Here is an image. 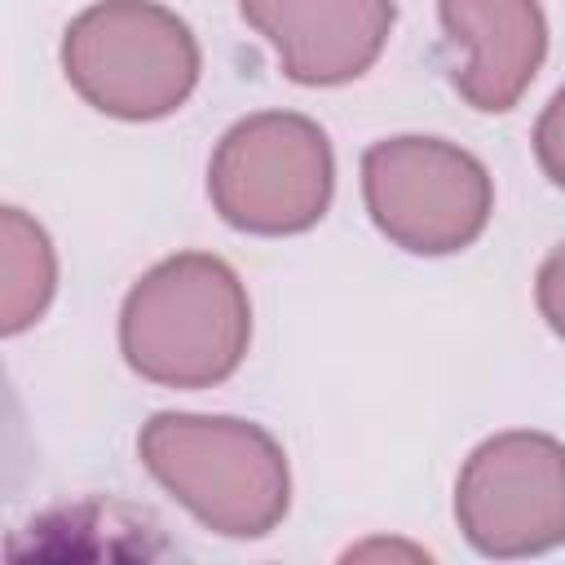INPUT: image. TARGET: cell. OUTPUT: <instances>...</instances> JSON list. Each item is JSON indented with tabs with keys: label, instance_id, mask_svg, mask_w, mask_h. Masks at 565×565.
Instances as JSON below:
<instances>
[{
	"label": "cell",
	"instance_id": "1",
	"mask_svg": "<svg viewBox=\"0 0 565 565\" xmlns=\"http://www.w3.org/2000/svg\"><path fill=\"white\" fill-rule=\"evenodd\" d=\"M252 344V300L230 260L177 252L146 269L119 309L124 362L159 388H212Z\"/></svg>",
	"mask_w": 565,
	"mask_h": 565
},
{
	"label": "cell",
	"instance_id": "2",
	"mask_svg": "<svg viewBox=\"0 0 565 565\" xmlns=\"http://www.w3.org/2000/svg\"><path fill=\"white\" fill-rule=\"evenodd\" d=\"M146 472L194 521L225 539H265L291 508V468L278 437L238 415L159 411L141 424Z\"/></svg>",
	"mask_w": 565,
	"mask_h": 565
},
{
	"label": "cell",
	"instance_id": "3",
	"mask_svg": "<svg viewBox=\"0 0 565 565\" xmlns=\"http://www.w3.org/2000/svg\"><path fill=\"white\" fill-rule=\"evenodd\" d=\"M71 88L102 115L146 124L185 106L203 53L185 18L154 0H97L62 35Z\"/></svg>",
	"mask_w": 565,
	"mask_h": 565
},
{
	"label": "cell",
	"instance_id": "4",
	"mask_svg": "<svg viewBox=\"0 0 565 565\" xmlns=\"http://www.w3.org/2000/svg\"><path fill=\"white\" fill-rule=\"evenodd\" d=\"M207 194L225 225L260 238L313 230L335 194L327 132L296 110H256L212 150Z\"/></svg>",
	"mask_w": 565,
	"mask_h": 565
},
{
	"label": "cell",
	"instance_id": "5",
	"mask_svg": "<svg viewBox=\"0 0 565 565\" xmlns=\"http://www.w3.org/2000/svg\"><path fill=\"white\" fill-rule=\"evenodd\" d=\"M362 199L375 230L411 256L472 247L494 212L486 163L441 137H384L362 150Z\"/></svg>",
	"mask_w": 565,
	"mask_h": 565
},
{
	"label": "cell",
	"instance_id": "6",
	"mask_svg": "<svg viewBox=\"0 0 565 565\" xmlns=\"http://www.w3.org/2000/svg\"><path fill=\"white\" fill-rule=\"evenodd\" d=\"M455 521L494 561L539 556L565 543V446L512 428L486 437L459 468Z\"/></svg>",
	"mask_w": 565,
	"mask_h": 565
},
{
	"label": "cell",
	"instance_id": "7",
	"mask_svg": "<svg viewBox=\"0 0 565 565\" xmlns=\"http://www.w3.org/2000/svg\"><path fill=\"white\" fill-rule=\"evenodd\" d=\"M238 9L265 35L282 75L305 88L366 75L397 22L393 0H238Z\"/></svg>",
	"mask_w": 565,
	"mask_h": 565
},
{
	"label": "cell",
	"instance_id": "8",
	"mask_svg": "<svg viewBox=\"0 0 565 565\" xmlns=\"http://www.w3.org/2000/svg\"><path fill=\"white\" fill-rule=\"evenodd\" d=\"M446 44L463 57L450 62L455 93L481 110H512L547 57V18L539 0H437Z\"/></svg>",
	"mask_w": 565,
	"mask_h": 565
},
{
	"label": "cell",
	"instance_id": "9",
	"mask_svg": "<svg viewBox=\"0 0 565 565\" xmlns=\"http://www.w3.org/2000/svg\"><path fill=\"white\" fill-rule=\"evenodd\" d=\"M0 243H4V296H0V331L18 335L26 331L57 291V256L40 221H31L22 207H4L0 216Z\"/></svg>",
	"mask_w": 565,
	"mask_h": 565
},
{
	"label": "cell",
	"instance_id": "10",
	"mask_svg": "<svg viewBox=\"0 0 565 565\" xmlns=\"http://www.w3.org/2000/svg\"><path fill=\"white\" fill-rule=\"evenodd\" d=\"M534 159H539L543 177L565 190V84L552 93V102L543 106V115L534 124Z\"/></svg>",
	"mask_w": 565,
	"mask_h": 565
},
{
	"label": "cell",
	"instance_id": "11",
	"mask_svg": "<svg viewBox=\"0 0 565 565\" xmlns=\"http://www.w3.org/2000/svg\"><path fill=\"white\" fill-rule=\"evenodd\" d=\"M534 300H539V313L543 322L565 340V243L556 252H547V260L539 265V278H534Z\"/></svg>",
	"mask_w": 565,
	"mask_h": 565
}]
</instances>
